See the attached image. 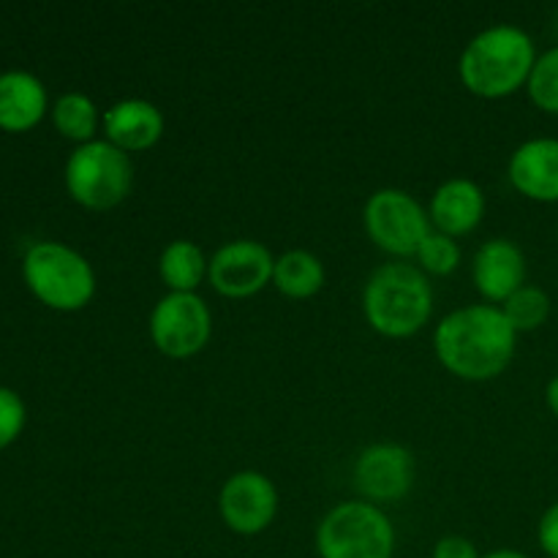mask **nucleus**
Instances as JSON below:
<instances>
[{
    "instance_id": "f257e3e1",
    "label": "nucleus",
    "mask_w": 558,
    "mask_h": 558,
    "mask_svg": "<svg viewBox=\"0 0 558 558\" xmlns=\"http://www.w3.org/2000/svg\"><path fill=\"white\" fill-rule=\"evenodd\" d=\"M518 349L515 327L499 305L474 303L450 311L434 330L441 368L463 381H490L510 368Z\"/></svg>"
},
{
    "instance_id": "f03ea898",
    "label": "nucleus",
    "mask_w": 558,
    "mask_h": 558,
    "mask_svg": "<svg viewBox=\"0 0 558 558\" xmlns=\"http://www.w3.org/2000/svg\"><path fill=\"white\" fill-rule=\"evenodd\" d=\"M537 58L534 38L523 27L501 22L469 38L458 60V76L472 96L496 101L529 85Z\"/></svg>"
},
{
    "instance_id": "7ed1b4c3",
    "label": "nucleus",
    "mask_w": 558,
    "mask_h": 558,
    "mask_svg": "<svg viewBox=\"0 0 558 558\" xmlns=\"http://www.w3.org/2000/svg\"><path fill=\"white\" fill-rule=\"evenodd\" d=\"M363 314L371 330L392 341L417 336L434 316L430 278L412 262H385L365 281Z\"/></svg>"
},
{
    "instance_id": "20e7f679",
    "label": "nucleus",
    "mask_w": 558,
    "mask_h": 558,
    "mask_svg": "<svg viewBox=\"0 0 558 558\" xmlns=\"http://www.w3.org/2000/svg\"><path fill=\"white\" fill-rule=\"evenodd\" d=\"M27 289L54 311H82L96 294V270L76 248L54 240H41L22 259Z\"/></svg>"
},
{
    "instance_id": "39448f33",
    "label": "nucleus",
    "mask_w": 558,
    "mask_h": 558,
    "mask_svg": "<svg viewBox=\"0 0 558 558\" xmlns=\"http://www.w3.org/2000/svg\"><path fill=\"white\" fill-rule=\"evenodd\" d=\"M314 545L319 558H392L396 526L379 505L341 501L319 521Z\"/></svg>"
},
{
    "instance_id": "423d86ee",
    "label": "nucleus",
    "mask_w": 558,
    "mask_h": 558,
    "mask_svg": "<svg viewBox=\"0 0 558 558\" xmlns=\"http://www.w3.org/2000/svg\"><path fill=\"white\" fill-rule=\"evenodd\" d=\"M63 180L76 205L104 213L123 205L131 194L134 163L129 153L118 150L112 142L93 140L74 147L65 161Z\"/></svg>"
},
{
    "instance_id": "0eeeda50",
    "label": "nucleus",
    "mask_w": 558,
    "mask_h": 558,
    "mask_svg": "<svg viewBox=\"0 0 558 558\" xmlns=\"http://www.w3.org/2000/svg\"><path fill=\"white\" fill-rule=\"evenodd\" d=\"M363 227L371 243L398 262L412 259L423 240L434 232L428 210L403 189L374 191L363 207Z\"/></svg>"
},
{
    "instance_id": "6e6552de",
    "label": "nucleus",
    "mask_w": 558,
    "mask_h": 558,
    "mask_svg": "<svg viewBox=\"0 0 558 558\" xmlns=\"http://www.w3.org/2000/svg\"><path fill=\"white\" fill-rule=\"evenodd\" d=\"M147 330L163 357H196L210 343L213 311L199 292H167L153 305Z\"/></svg>"
},
{
    "instance_id": "1a4fd4ad",
    "label": "nucleus",
    "mask_w": 558,
    "mask_h": 558,
    "mask_svg": "<svg viewBox=\"0 0 558 558\" xmlns=\"http://www.w3.org/2000/svg\"><path fill=\"white\" fill-rule=\"evenodd\" d=\"M281 507L276 483L267 474L245 469L227 477L218 490V515L229 532L240 537H256L272 526Z\"/></svg>"
},
{
    "instance_id": "9d476101",
    "label": "nucleus",
    "mask_w": 558,
    "mask_h": 558,
    "mask_svg": "<svg viewBox=\"0 0 558 558\" xmlns=\"http://www.w3.org/2000/svg\"><path fill=\"white\" fill-rule=\"evenodd\" d=\"M272 270H276V256L270 254V248L259 240L240 238L216 248V254L210 256L207 283L221 298L245 300L270 287Z\"/></svg>"
},
{
    "instance_id": "9b49d317",
    "label": "nucleus",
    "mask_w": 558,
    "mask_h": 558,
    "mask_svg": "<svg viewBox=\"0 0 558 558\" xmlns=\"http://www.w3.org/2000/svg\"><path fill=\"white\" fill-rule=\"evenodd\" d=\"M414 485V456L396 441L365 447L354 461V488L371 505L401 501Z\"/></svg>"
},
{
    "instance_id": "f8f14e48",
    "label": "nucleus",
    "mask_w": 558,
    "mask_h": 558,
    "mask_svg": "<svg viewBox=\"0 0 558 558\" xmlns=\"http://www.w3.org/2000/svg\"><path fill=\"white\" fill-rule=\"evenodd\" d=\"M472 281L483 303L505 305L526 287V254L510 238H490L474 251Z\"/></svg>"
},
{
    "instance_id": "ddd939ff",
    "label": "nucleus",
    "mask_w": 558,
    "mask_h": 558,
    "mask_svg": "<svg viewBox=\"0 0 558 558\" xmlns=\"http://www.w3.org/2000/svg\"><path fill=\"white\" fill-rule=\"evenodd\" d=\"M507 178L512 189L532 202H558V140L534 136L521 142L507 161Z\"/></svg>"
},
{
    "instance_id": "4468645a",
    "label": "nucleus",
    "mask_w": 558,
    "mask_h": 558,
    "mask_svg": "<svg viewBox=\"0 0 558 558\" xmlns=\"http://www.w3.org/2000/svg\"><path fill=\"white\" fill-rule=\"evenodd\" d=\"M167 120L163 112L147 98H120L104 112V140L123 153H145L161 142Z\"/></svg>"
},
{
    "instance_id": "2eb2a0df",
    "label": "nucleus",
    "mask_w": 558,
    "mask_h": 558,
    "mask_svg": "<svg viewBox=\"0 0 558 558\" xmlns=\"http://www.w3.org/2000/svg\"><path fill=\"white\" fill-rule=\"evenodd\" d=\"M430 227L450 238L474 232L485 218V191L472 178H450L434 191L428 202Z\"/></svg>"
},
{
    "instance_id": "dca6fc26",
    "label": "nucleus",
    "mask_w": 558,
    "mask_h": 558,
    "mask_svg": "<svg viewBox=\"0 0 558 558\" xmlns=\"http://www.w3.org/2000/svg\"><path fill=\"white\" fill-rule=\"evenodd\" d=\"M49 109L47 87L31 71H3L0 74V129L31 131L41 123Z\"/></svg>"
},
{
    "instance_id": "f3484780",
    "label": "nucleus",
    "mask_w": 558,
    "mask_h": 558,
    "mask_svg": "<svg viewBox=\"0 0 558 558\" xmlns=\"http://www.w3.org/2000/svg\"><path fill=\"white\" fill-rule=\"evenodd\" d=\"M210 256L194 240H172L158 256V278L167 292H196L207 281Z\"/></svg>"
},
{
    "instance_id": "a211bd4d",
    "label": "nucleus",
    "mask_w": 558,
    "mask_h": 558,
    "mask_svg": "<svg viewBox=\"0 0 558 558\" xmlns=\"http://www.w3.org/2000/svg\"><path fill=\"white\" fill-rule=\"evenodd\" d=\"M325 265L314 251L292 248L276 256L272 287L289 300H311L325 289Z\"/></svg>"
},
{
    "instance_id": "6ab92c4d",
    "label": "nucleus",
    "mask_w": 558,
    "mask_h": 558,
    "mask_svg": "<svg viewBox=\"0 0 558 558\" xmlns=\"http://www.w3.org/2000/svg\"><path fill=\"white\" fill-rule=\"evenodd\" d=\"M104 114L98 112L96 101L90 96L80 90H69L52 104V123L58 129L60 136L76 142V145H85V142L96 140V134L101 131Z\"/></svg>"
},
{
    "instance_id": "aec40b11",
    "label": "nucleus",
    "mask_w": 558,
    "mask_h": 558,
    "mask_svg": "<svg viewBox=\"0 0 558 558\" xmlns=\"http://www.w3.org/2000/svg\"><path fill=\"white\" fill-rule=\"evenodd\" d=\"M499 308L505 311L507 322H510V325L515 327L518 336H521V332L539 330V327L548 322L550 298L545 289L526 283V287L518 289V292L512 294L505 305H499Z\"/></svg>"
},
{
    "instance_id": "412c9836",
    "label": "nucleus",
    "mask_w": 558,
    "mask_h": 558,
    "mask_svg": "<svg viewBox=\"0 0 558 558\" xmlns=\"http://www.w3.org/2000/svg\"><path fill=\"white\" fill-rule=\"evenodd\" d=\"M414 259H417V267L428 278H445L450 276V272H456L458 265H461V245H458L456 238L441 234L434 229V232L423 240V245L417 248Z\"/></svg>"
},
{
    "instance_id": "4be33fe9",
    "label": "nucleus",
    "mask_w": 558,
    "mask_h": 558,
    "mask_svg": "<svg viewBox=\"0 0 558 558\" xmlns=\"http://www.w3.org/2000/svg\"><path fill=\"white\" fill-rule=\"evenodd\" d=\"M526 93L534 107L543 109L545 114H558V44L537 58Z\"/></svg>"
},
{
    "instance_id": "5701e85b",
    "label": "nucleus",
    "mask_w": 558,
    "mask_h": 558,
    "mask_svg": "<svg viewBox=\"0 0 558 558\" xmlns=\"http://www.w3.org/2000/svg\"><path fill=\"white\" fill-rule=\"evenodd\" d=\"M25 401L9 387H0V450L9 447L25 428Z\"/></svg>"
},
{
    "instance_id": "b1692460",
    "label": "nucleus",
    "mask_w": 558,
    "mask_h": 558,
    "mask_svg": "<svg viewBox=\"0 0 558 558\" xmlns=\"http://www.w3.org/2000/svg\"><path fill=\"white\" fill-rule=\"evenodd\" d=\"M430 558H483L477 550V545L469 537H461V534H447L430 550Z\"/></svg>"
},
{
    "instance_id": "393cba45",
    "label": "nucleus",
    "mask_w": 558,
    "mask_h": 558,
    "mask_svg": "<svg viewBox=\"0 0 558 558\" xmlns=\"http://www.w3.org/2000/svg\"><path fill=\"white\" fill-rule=\"evenodd\" d=\"M537 543L548 558H558V501L543 512L537 523Z\"/></svg>"
},
{
    "instance_id": "a878e982",
    "label": "nucleus",
    "mask_w": 558,
    "mask_h": 558,
    "mask_svg": "<svg viewBox=\"0 0 558 558\" xmlns=\"http://www.w3.org/2000/svg\"><path fill=\"white\" fill-rule=\"evenodd\" d=\"M545 403L554 412V417H558V374L545 385Z\"/></svg>"
},
{
    "instance_id": "bb28decb",
    "label": "nucleus",
    "mask_w": 558,
    "mask_h": 558,
    "mask_svg": "<svg viewBox=\"0 0 558 558\" xmlns=\"http://www.w3.org/2000/svg\"><path fill=\"white\" fill-rule=\"evenodd\" d=\"M483 558H532V556H526L523 550H515V548H499V550H490V554H483Z\"/></svg>"
},
{
    "instance_id": "cd10ccee",
    "label": "nucleus",
    "mask_w": 558,
    "mask_h": 558,
    "mask_svg": "<svg viewBox=\"0 0 558 558\" xmlns=\"http://www.w3.org/2000/svg\"><path fill=\"white\" fill-rule=\"evenodd\" d=\"M556 31H558V11H556Z\"/></svg>"
}]
</instances>
